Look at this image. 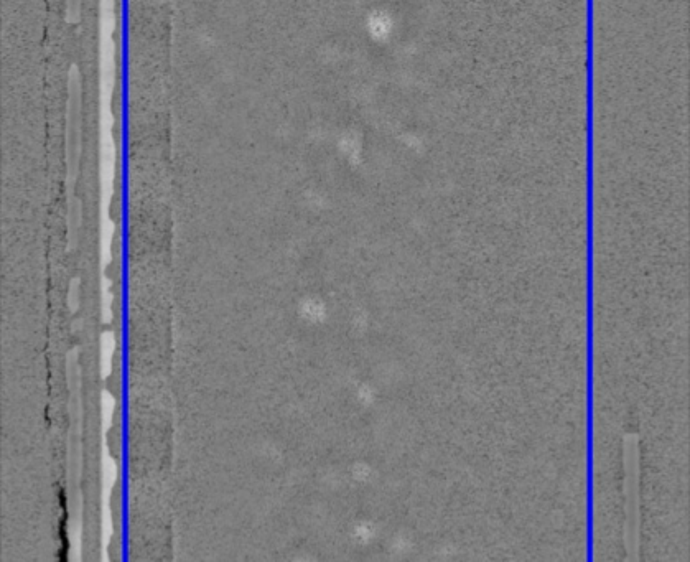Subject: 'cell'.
<instances>
[{"instance_id": "1", "label": "cell", "mask_w": 690, "mask_h": 562, "mask_svg": "<svg viewBox=\"0 0 690 562\" xmlns=\"http://www.w3.org/2000/svg\"><path fill=\"white\" fill-rule=\"evenodd\" d=\"M83 152V78L78 65L70 66L66 83L65 164L68 188L75 187Z\"/></svg>"}, {"instance_id": "2", "label": "cell", "mask_w": 690, "mask_h": 562, "mask_svg": "<svg viewBox=\"0 0 690 562\" xmlns=\"http://www.w3.org/2000/svg\"><path fill=\"white\" fill-rule=\"evenodd\" d=\"M83 14V0H65V20L68 25H78Z\"/></svg>"}]
</instances>
